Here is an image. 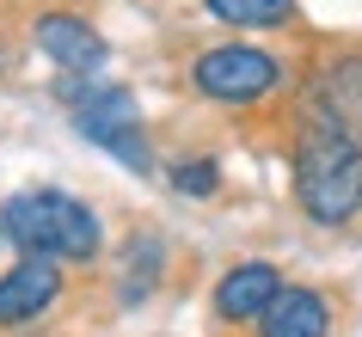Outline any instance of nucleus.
Segmentation results:
<instances>
[{"instance_id": "5", "label": "nucleus", "mask_w": 362, "mask_h": 337, "mask_svg": "<svg viewBox=\"0 0 362 337\" xmlns=\"http://www.w3.org/2000/svg\"><path fill=\"white\" fill-rule=\"evenodd\" d=\"M62 300V270L43 258H19L0 270V331H25L37 325L49 307Z\"/></svg>"}, {"instance_id": "3", "label": "nucleus", "mask_w": 362, "mask_h": 337, "mask_svg": "<svg viewBox=\"0 0 362 337\" xmlns=\"http://www.w3.org/2000/svg\"><path fill=\"white\" fill-rule=\"evenodd\" d=\"M56 98L68 105L74 135L117 153L129 172H153V148H148V129H141V111H135L129 86H111V80H93V74H62Z\"/></svg>"}, {"instance_id": "2", "label": "nucleus", "mask_w": 362, "mask_h": 337, "mask_svg": "<svg viewBox=\"0 0 362 337\" xmlns=\"http://www.w3.org/2000/svg\"><path fill=\"white\" fill-rule=\"evenodd\" d=\"M0 240L19 258H43V264H93L105 252V227H98L93 203H80L74 190L37 184V190H13L0 203Z\"/></svg>"}, {"instance_id": "6", "label": "nucleus", "mask_w": 362, "mask_h": 337, "mask_svg": "<svg viewBox=\"0 0 362 337\" xmlns=\"http://www.w3.org/2000/svg\"><path fill=\"white\" fill-rule=\"evenodd\" d=\"M31 37H37V49L56 61L62 74H98V68H105V56H111V43L98 37V31L80 19V13H62V6L37 13Z\"/></svg>"}, {"instance_id": "9", "label": "nucleus", "mask_w": 362, "mask_h": 337, "mask_svg": "<svg viewBox=\"0 0 362 337\" xmlns=\"http://www.w3.org/2000/svg\"><path fill=\"white\" fill-rule=\"evenodd\" d=\"M166 276V240L160 233H135L123 245V276H117V307H141Z\"/></svg>"}, {"instance_id": "7", "label": "nucleus", "mask_w": 362, "mask_h": 337, "mask_svg": "<svg viewBox=\"0 0 362 337\" xmlns=\"http://www.w3.org/2000/svg\"><path fill=\"white\" fill-rule=\"evenodd\" d=\"M276 295H283V270L264 264V258H246V264H233L228 276L215 282V319H228V325H258Z\"/></svg>"}, {"instance_id": "12", "label": "nucleus", "mask_w": 362, "mask_h": 337, "mask_svg": "<svg viewBox=\"0 0 362 337\" xmlns=\"http://www.w3.org/2000/svg\"><path fill=\"white\" fill-rule=\"evenodd\" d=\"M0 245H6V240H0Z\"/></svg>"}, {"instance_id": "11", "label": "nucleus", "mask_w": 362, "mask_h": 337, "mask_svg": "<svg viewBox=\"0 0 362 337\" xmlns=\"http://www.w3.org/2000/svg\"><path fill=\"white\" fill-rule=\"evenodd\" d=\"M172 190H185V196H215L221 190V160L209 153H185V160H172Z\"/></svg>"}, {"instance_id": "8", "label": "nucleus", "mask_w": 362, "mask_h": 337, "mask_svg": "<svg viewBox=\"0 0 362 337\" xmlns=\"http://www.w3.org/2000/svg\"><path fill=\"white\" fill-rule=\"evenodd\" d=\"M258 337H332V300L320 288L283 282V295L270 300L264 319H258Z\"/></svg>"}, {"instance_id": "1", "label": "nucleus", "mask_w": 362, "mask_h": 337, "mask_svg": "<svg viewBox=\"0 0 362 337\" xmlns=\"http://www.w3.org/2000/svg\"><path fill=\"white\" fill-rule=\"evenodd\" d=\"M295 203L307 221L344 227L362 208V49L325 56L295 111Z\"/></svg>"}, {"instance_id": "13", "label": "nucleus", "mask_w": 362, "mask_h": 337, "mask_svg": "<svg viewBox=\"0 0 362 337\" xmlns=\"http://www.w3.org/2000/svg\"><path fill=\"white\" fill-rule=\"evenodd\" d=\"M19 337H25V331H19Z\"/></svg>"}, {"instance_id": "4", "label": "nucleus", "mask_w": 362, "mask_h": 337, "mask_svg": "<svg viewBox=\"0 0 362 337\" xmlns=\"http://www.w3.org/2000/svg\"><path fill=\"white\" fill-rule=\"evenodd\" d=\"M191 86L215 105H258L283 86V56L258 43H215L191 61Z\"/></svg>"}, {"instance_id": "10", "label": "nucleus", "mask_w": 362, "mask_h": 337, "mask_svg": "<svg viewBox=\"0 0 362 337\" xmlns=\"http://www.w3.org/2000/svg\"><path fill=\"white\" fill-rule=\"evenodd\" d=\"M209 19L233 25V31H276L295 19V0H203Z\"/></svg>"}]
</instances>
